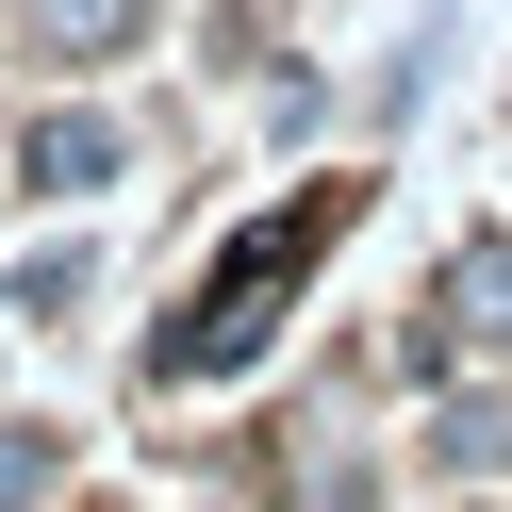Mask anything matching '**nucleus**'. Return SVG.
<instances>
[{
    "instance_id": "obj_1",
    "label": "nucleus",
    "mask_w": 512,
    "mask_h": 512,
    "mask_svg": "<svg viewBox=\"0 0 512 512\" xmlns=\"http://www.w3.org/2000/svg\"><path fill=\"white\" fill-rule=\"evenodd\" d=\"M166 0H17V34L50 50V67H100V50H133Z\"/></svg>"
},
{
    "instance_id": "obj_2",
    "label": "nucleus",
    "mask_w": 512,
    "mask_h": 512,
    "mask_svg": "<svg viewBox=\"0 0 512 512\" xmlns=\"http://www.w3.org/2000/svg\"><path fill=\"white\" fill-rule=\"evenodd\" d=\"M17 166H34V199H100V182H116V116H34Z\"/></svg>"
},
{
    "instance_id": "obj_3",
    "label": "nucleus",
    "mask_w": 512,
    "mask_h": 512,
    "mask_svg": "<svg viewBox=\"0 0 512 512\" xmlns=\"http://www.w3.org/2000/svg\"><path fill=\"white\" fill-rule=\"evenodd\" d=\"M446 331H496V347H512V248H496V232L446 265Z\"/></svg>"
},
{
    "instance_id": "obj_4",
    "label": "nucleus",
    "mask_w": 512,
    "mask_h": 512,
    "mask_svg": "<svg viewBox=\"0 0 512 512\" xmlns=\"http://www.w3.org/2000/svg\"><path fill=\"white\" fill-rule=\"evenodd\" d=\"M446 463L496 479V463H512V397H463V413H446Z\"/></svg>"
},
{
    "instance_id": "obj_5",
    "label": "nucleus",
    "mask_w": 512,
    "mask_h": 512,
    "mask_svg": "<svg viewBox=\"0 0 512 512\" xmlns=\"http://www.w3.org/2000/svg\"><path fill=\"white\" fill-rule=\"evenodd\" d=\"M50 496V430H0V512H34Z\"/></svg>"
},
{
    "instance_id": "obj_6",
    "label": "nucleus",
    "mask_w": 512,
    "mask_h": 512,
    "mask_svg": "<svg viewBox=\"0 0 512 512\" xmlns=\"http://www.w3.org/2000/svg\"><path fill=\"white\" fill-rule=\"evenodd\" d=\"M281 496H298V512H364V479H347V463H314V446H298V463H281Z\"/></svg>"
}]
</instances>
